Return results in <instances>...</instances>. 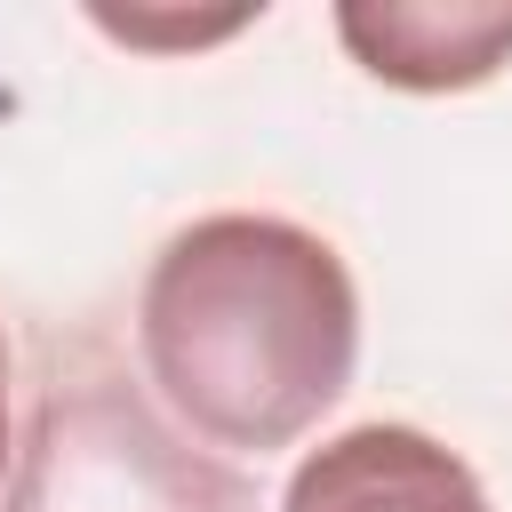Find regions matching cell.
<instances>
[{
    "mask_svg": "<svg viewBox=\"0 0 512 512\" xmlns=\"http://www.w3.org/2000/svg\"><path fill=\"white\" fill-rule=\"evenodd\" d=\"M136 352L176 424H192L208 448L272 456L304 440L352 384V264L296 216H192L136 288Z\"/></svg>",
    "mask_w": 512,
    "mask_h": 512,
    "instance_id": "cell-1",
    "label": "cell"
},
{
    "mask_svg": "<svg viewBox=\"0 0 512 512\" xmlns=\"http://www.w3.org/2000/svg\"><path fill=\"white\" fill-rule=\"evenodd\" d=\"M8 512H256V496L192 456L96 344H48Z\"/></svg>",
    "mask_w": 512,
    "mask_h": 512,
    "instance_id": "cell-2",
    "label": "cell"
},
{
    "mask_svg": "<svg viewBox=\"0 0 512 512\" xmlns=\"http://www.w3.org/2000/svg\"><path fill=\"white\" fill-rule=\"evenodd\" d=\"M280 512H496V504L448 440L416 424H352L288 472Z\"/></svg>",
    "mask_w": 512,
    "mask_h": 512,
    "instance_id": "cell-3",
    "label": "cell"
},
{
    "mask_svg": "<svg viewBox=\"0 0 512 512\" xmlns=\"http://www.w3.org/2000/svg\"><path fill=\"white\" fill-rule=\"evenodd\" d=\"M336 40L352 64L408 96L480 88L512 64V8H448V0H344Z\"/></svg>",
    "mask_w": 512,
    "mask_h": 512,
    "instance_id": "cell-4",
    "label": "cell"
},
{
    "mask_svg": "<svg viewBox=\"0 0 512 512\" xmlns=\"http://www.w3.org/2000/svg\"><path fill=\"white\" fill-rule=\"evenodd\" d=\"M96 16V32H112V40H128V48H208V40H232V32H248L264 8H224V16H144V8H88Z\"/></svg>",
    "mask_w": 512,
    "mask_h": 512,
    "instance_id": "cell-5",
    "label": "cell"
},
{
    "mask_svg": "<svg viewBox=\"0 0 512 512\" xmlns=\"http://www.w3.org/2000/svg\"><path fill=\"white\" fill-rule=\"evenodd\" d=\"M8 336H0V488H8V464H16V440H8Z\"/></svg>",
    "mask_w": 512,
    "mask_h": 512,
    "instance_id": "cell-6",
    "label": "cell"
}]
</instances>
